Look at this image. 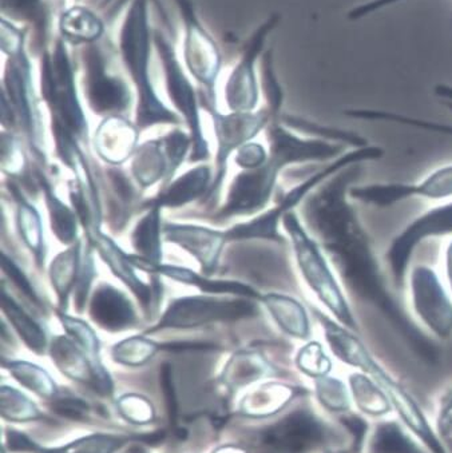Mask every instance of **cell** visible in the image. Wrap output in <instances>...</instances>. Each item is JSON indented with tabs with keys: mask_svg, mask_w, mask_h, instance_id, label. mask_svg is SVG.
<instances>
[{
	"mask_svg": "<svg viewBox=\"0 0 452 453\" xmlns=\"http://www.w3.org/2000/svg\"><path fill=\"white\" fill-rule=\"evenodd\" d=\"M443 235H452V201L425 211L394 238L386 261L396 287H403L412 256L420 243Z\"/></svg>",
	"mask_w": 452,
	"mask_h": 453,
	"instance_id": "4fadbf2b",
	"label": "cell"
},
{
	"mask_svg": "<svg viewBox=\"0 0 452 453\" xmlns=\"http://www.w3.org/2000/svg\"><path fill=\"white\" fill-rule=\"evenodd\" d=\"M131 264L139 271L149 273L150 276L167 277L180 284L197 288L205 295L235 296V297L251 298V300H261V293L257 292L249 285L243 282L230 281V280H212L209 276L197 273L183 266L169 265V264H152L144 260L136 254L129 253Z\"/></svg>",
	"mask_w": 452,
	"mask_h": 453,
	"instance_id": "ffe728a7",
	"label": "cell"
},
{
	"mask_svg": "<svg viewBox=\"0 0 452 453\" xmlns=\"http://www.w3.org/2000/svg\"><path fill=\"white\" fill-rule=\"evenodd\" d=\"M109 174L110 190H112L113 201L112 206L114 209V213H118V226L125 225V219H129V211L131 205L136 203V190L134 186L133 180L126 177L125 173L118 169L110 170L107 172ZM110 206V208H112Z\"/></svg>",
	"mask_w": 452,
	"mask_h": 453,
	"instance_id": "b9f144b4",
	"label": "cell"
},
{
	"mask_svg": "<svg viewBox=\"0 0 452 453\" xmlns=\"http://www.w3.org/2000/svg\"><path fill=\"white\" fill-rule=\"evenodd\" d=\"M82 260V241L78 240L74 245L67 246L65 250L57 254L50 264V284L57 296L58 309L60 311H67L71 295H74L80 279Z\"/></svg>",
	"mask_w": 452,
	"mask_h": 453,
	"instance_id": "4316f807",
	"label": "cell"
},
{
	"mask_svg": "<svg viewBox=\"0 0 452 453\" xmlns=\"http://www.w3.org/2000/svg\"><path fill=\"white\" fill-rule=\"evenodd\" d=\"M254 300L235 296H183L170 301L164 313L144 334H153L169 329H191L214 322L238 321L259 316Z\"/></svg>",
	"mask_w": 452,
	"mask_h": 453,
	"instance_id": "52a82bcc",
	"label": "cell"
},
{
	"mask_svg": "<svg viewBox=\"0 0 452 453\" xmlns=\"http://www.w3.org/2000/svg\"><path fill=\"white\" fill-rule=\"evenodd\" d=\"M215 453H244L241 449H235V448H222V449L215 450Z\"/></svg>",
	"mask_w": 452,
	"mask_h": 453,
	"instance_id": "9f6ffc18",
	"label": "cell"
},
{
	"mask_svg": "<svg viewBox=\"0 0 452 453\" xmlns=\"http://www.w3.org/2000/svg\"><path fill=\"white\" fill-rule=\"evenodd\" d=\"M409 297L417 321L433 336H452V297L433 269L415 265L409 273Z\"/></svg>",
	"mask_w": 452,
	"mask_h": 453,
	"instance_id": "8fae6325",
	"label": "cell"
},
{
	"mask_svg": "<svg viewBox=\"0 0 452 453\" xmlns=\"http://www.w3.org/2000/svg\"><path fill=\"white\" fill-rule=\"evenodd\" d=\"M7 441L14 450L33 453H114L128 441L123 436H113V434H93L83 437L77 441L71 442L66 447L42 448L31 441L27 436L19 432H7Z\"/></svg>",
	"mask_w": 452,
	"mask_h": 453,
	"instance_id": "f546056e",
	"label": "cell"
},
{
	"mask_svg": "<svg viewBox=\"0 0 452 453\" xmlns=\"http://www.w3.org/2000/svg\"><path fill=\"white\" fill-rule=\"evenodd\" d=\"M160 345L146 336H133L117 342L112 348L115 363L128 366H141L152 360L159 352Z\"/></svg>",
	"mask_w": 452,
	"mask_h": 453,
	"instance_id": "60d3db41",
	"label": "cell"
},
{
	"mask_svg": "<svg viewBox=\"0 0 452 453\" xmlns=\"http://www.w3.org/2000/svg\"><path fill=\"white\" fill-rule=\"evenodd\" d=\"M283 169V165L269 156L262 166L238 173L230 183L222 208L217 211L218 221L261 211L272 198L278 173Z\"/></svg>",
	"mask_w": 452,
	"mask_h": 453,
	"instance_id": "5bb4252c",
	"label": "cell"
},
{
	"mask_svg": "<svg viewBox=\"0 0 452 453\" xmlns=\"http://www.w3.org/2000/svg\"><path fill=\"white\" fill-rule=\"evenodd\" d=\"M349 169L309 194L304 205L307 227L322 243L348 292L386 317L420 357L433 361L435 347L388 289L372 242L349 203V183L354 180V170Z\"/></svg>",
	"mask_w": 452,
	"mask_h": 453,
	"instance_id": "6da1fadb",
	"label": "cell"
},
{
	"mask_svg": "<svg viewBox=\"0 0 452 453\" xmlns=\"http://www.w3.org/2000/svg\"><path fill=\"white\" fill-rule=\"evenodd\" d=\"M139 130L125 115L102 119L93 137L97 156L110 166H120L133 158L138 148Z\"/></svg>",
	"mask_w": 452,
	"mask_h": 453,
	"instance_id": "603a6c76",
	"label": "cell"
},
{
	"mask_svg": "<svg viewBox=\"0 0 452 453\" xmlns=\"http://www.w3.org/2000/svg\"><path fill=\"white\" fill-rule=\"evenodd\" d=\"M105 22L94 10L74 4L60 12L58 35L70 47L98 43L105 35Z\"/></svg>",
	"mask_w": 452,
	"mask_h": 453,
	"instance_id": "d4e9b609",
	"label": "cell"
},
{
	"mask_svg": "<svg viewBox=\"0 0 452 453\" xmlns=\"http://www.w3.org/2000/svg\"><path fill=\"white\" fill-rule=\"evenodd\" d=\"M94 249L88 245L83 251L82 268H81L80 279L77 287L74 290V308L77 313H83L88 308L89 298H90L91 287L94 279L97 277L96 261H94Z\"/></svg>",
	"mask_w": 452,
	"mask_h": 453,
	"instance_id": "bcb514c9",
	"label": "cell"
},
{
	"mask_svg": "<svg viewBox=\"0 0 452 453\" xmlns=\"http://www.w3.org/2000/svg\"><path fill=\"white\" fill-rule=\"evenodd\" d=\"M4 366L23 387L35 392L39 396L50 399L57 394L54 380L41 366L20 360H4Z\"/></svg>",
	"mask_w": 452,
	"mask_h": 453,
	"instance_id": "f35d334b",
	"label": "cell"
},
{
	"mask_svg": "<svg viewBox=\"0 0 452 453\" xmlns=\"http://www.w3.org/2000/svg\"><path fill=\"white\" fill-rule=\"evenodd\" d=\"M269 373V363L262 357V355L243 350L233 355L226 364L222 381L230 388H240L257 381Z\"/></svg>",
	"mask_w": 452,
	"mask_h": 453,
	"instance_id": "8d00e7d4",
	"label": "cell"
},
{
	"mask_svg": "<svg viewBox=\"0 0 452 453\" xmlns=\"http://www.w3.org/2000/svg\"><path fill=\"white\" fill-rule=\"evenodd\" d=\"M88 314L93 324L110 334L130 331L138 324L133 301L109 282H101L93 290L89 298Z\"/></svg>",
	"mask_w": 452,
	"mask_h": 453,
	"instance_id": "44dd1931",
	"label": "cell"
},
{
	"mask_svg": "<svg viewBox=\"0 0 452 453\" xmlns=\"http://www.w3.org/2000/svg\"><path fill=\"white\" fill-rule=\"evenodd\" d=\"M36 180H38L39 188L43 193L52 234L62 245H74L80 240L78 229H80L81 224L77 213L58 197L54 186L51 185L49 178L44 177L42 173H38Z\"/></svg>",
	"mask_w": 452,
	"mask_h": 453,
	"instance_id": "1f68e13d",
	"label": "cell"
},
{
	"mask_svg": "<svg viewBox=\"0 0 452 453\" xmlns=\"http://www.w3.org/2000/svg\"><path fill=\"white\" fill-rule=\"evenodd\" d=\"M74 2H75V4H78V2H82V0H74Z\"/></svg>",
	"mask_w": 452,
	"mask_h": 453,
	"instance_id": "6f0895ef",
	"label": "cell"
},
{
	"mask_svg": "<svg viewBox=\"0 0 452 453\" xmlns=\"http://www.w3.org/2000/svg\"><path fill=\"white\" fill-rule=\"evenodd\" d=\"M373 447L376 453H417L415 445L393 426H382L378 431Z\"/></svg>",
	"mask_w": 452,
	"mask_h": 453,
	"instance_id": "681fc988",
	"label": "cell"
},
{
	"mask_svg": "<svg viewBox=\"0 0 452 453\" xmlns=\"http://www.w3.org/2000/svg\"><path fill=\"white\" fill-rule=\"evenodd\" d=\"M2 272L4 276L10 280V281L17 287L19 293H22L23 297L35 306L36 311H41V314L46 313L44 309V303H42L41 297H39L38 292L34 288L33 282L28 280L26 276L25 272L17 265V263L12 261L7 254L2 253Z\"/></svg>",
	"mask_w": 452,
	"mask_h": 453,
	"instance_id": "c3c4849f",
	"label": "cell"
},
{
	"mask_svg": "<svg viewBox=\"0 0 452 453\" xmlns=\"http://www.w3.org/2000/svg\"><path fill=\"white\" fill-rule=\"evenodd\" d=\"M438 428L441 436L452 440V392L447 395L438 416Z\"/></svg>",
	"mask_w": 452,
	"mask_h": 453,
	"instance_id": "f5cc1de1",
	"label": "cell"
},
{
	"mask_svg": "<svg viewBox=\"0 0 452 453\" xmlns=\"http://www.w3.org/2000/svg\"><path fill=\"white\" fill-rule=\"evenodd\" d=\"M385 156V150L378 146H364V148H356L354 150L347 151L343 156L336 158L331 164L325 165L320 172L304 180V182L292 188L291 191L284 196L283 200L269 211H264L260 216L236 225L230 229L225 230L228 242H238V241L248 240H265L273 241V242H284V237L278 232L284 216L289 211H294L296 206L306 201L309 194L314 193L317 188L327 182L330 178L348 167L355 165L362 164L365 161L379 159Z\"/></svg>",
	"mask_w": 452,
	"mask_h": 453,
	"instance_id": "5b68a950",
	"label": "cell"
},
{
	"mask_svg": "<svg viewBox=\"0 0 452 453\" xmlns=\"http://www.w3.org/2000/svg\"><path fill=\"white\" fill-rule=\"evenodd\" d=\"M41 96L49 109L51 132L66 133L86 145L89 123L78 91L77 65L59 35L41 54Z\"/></svg>",
	"mask_w": 452,
	"mask_h": 453,
	"instance_id": "277c9868",
	"label": "cell"
},
{
	"mask_svg": "<svg viewBox=\"0 0 452 453\" xmlns=\"http://www.w3.org/2000/svg\"><path fill=\"white\" fill-rule=\"evenodd\" d=\"M7 188L12 191L17 205V229L23 243L27 246L39 269L46 263V242H44L43 222L38 209L23 196L17 183L9 182Z\"/></svg>",
	"mask_w": 452,
	"mask_h": 453,
	"instance_id": "83f0119b",
	"label": "cell"
},
{
	"mask_svg": "<svg viewBox=\"0 0 452 453\" xmlns=\"http://www.w3.org/2000/svg\"><path fill=\"white\" fill-rule=\"evenodd\" d=\"M161 208L149 206L146 214L141 217L133 233H131V248L136 256L152 264H161L164 258L162 241H164V222H162Z\"/></svg>",
	"mask_w": 452,
	"mask_h": 453,
	"instance_id": "d6a6232c",
	"label": "cell"
},
{
	"mask_svg": "<svg viewBox=\"0 0 452 453\" xmlns=\"http://www.w3.org/2000/svg\"><path fill=\"white\" fill-rule=\"evenodd\" d=\"M269 156L277 159L284 167L307 162L335 161L343 156L344 145L322 138H301L277 123L268 128Z\"/></svg>",
	"mask_w": 452,
	"mask_h": 453,
	"instance_id": "d6986e66",
	"label": "cell"
},
{
	"mask_svg": "<svg viewBox=\"0 0 452 453\" xmlns=\"http://www.w3.org/2000/svg\"><path fill=\"white\" fill-rule=\"evenodd\" d=\"M129 2H130V0H115L114 4L106 10V14L109 15V17H115L126 4H129Z\"/></svg>",
	"mask_w": 452,
	"mask_h": 453,
	"instance_id": "11a10c76",
	"label": "cell"
},
{
	"mask_svg": "<svg viewBox=\"0 0 452 453\" xmlns=\"http://www.w3.org/2000/svg\"><path fill=\"white\" fill-rule=\"evenodd\" d=\"M293 396V388L278 382H268L245 397L243 410L249 416L273 415L285 407Z\"/></svg>",
	"mask_w": 452,
	"mask_h": 453,
	"instance_id": "74e56055",
	"label": "cell"
},
{
	"mask_svg": "<svg viewBox=\"0 0 452 453\" xmlns=\"http://www.w3.org/2000/svg\"><path fill=\"white\" fill-rule=\"evenodd\" d=\"M27 169L22 143L10 132L2 133V172L12 178L22 177Z\"/></svg>",
	"mask_w": 452,
	"mask_h": 453,
	"instance_id": "7dc6e473",
	"label": "cell"
},
{
	"mask_svg": "<svg viewBox=\"0 0 452 453\" xmlns=\"http://www.w3.org/2000/svg\"><path fill=\"white\" fill-rule=\"evenodd\" d=\"M153 41L157 54L161 59L164 70L165 88L173 107L185 120L191 138V162L207 161L210 158L209 145L202 132L201 115H199V96L193 83L186 75L185 69L178 59L175 44L161 28H153Z\"/></svg>",
	"mask_w": 452,
	"mask_h": 453,
	"instance_id": "ba28073f",
	"label": "cell"
},
{
	"mask_svg": "<svg viewBox=\"0 0 452 453\" xmlns=\"http://www.w3.org/2000/svg\"><path fill=\"white\" fill-rule=\"evenodd\" d=\"M83 90L94 114L106 118L125 115L133 104L130 86L113 72L110 55L101 42L81 47Z\"/></svg>",
	"mask_w": 452,
	"mask_h": 453,
	"instance_id": "9c48e42d",
	"label": "cell"
},
{
	"mask_svg": "<svg viewBox=\"0 0 452 453\" xmlns=\"http://www.w3.org/2000/svg\"><path fill=\"white\" fill-rule=\"evenodd\" d=\"M268 158H269V153H267L264 146L260 143L248 142L240 150H238L235 161L241 169L252 170L262 166Z\"/></svg>",
	"mask_w": 452,
	"mask_h": 453,
	"instance_id": "816d5d0a",
	"label": "cell"
},
{
	"mask_svg": "<svg viewBox=\"0 0 452 453\" xmlns=\"http://www.w3.org/2000/svg\"><path fill=\"white\" fill-rule=\"evenodd\" d=\"M164 240L191 254L199 264L202 274L212 277L228 242L225 230L199 225L164 222Z\"/></svg>",
	"mask_w": 452,
	"mask_h": 453,
	"instance_id": "ac0fdd59",
	"label": "cell"
},
{
	"mask_svg": "<svg viewBox=\"0 0 452 453\" xmlns=\"http://www.w3.org/2000/svg\"><path fill=\"white\" fill-rule=\"evenodd\" d=\"M2 311L28 349L36 355L49 352L50 342L43 326L2 287Z\"/></svg>",
	"mask_w": 452,
	"mask_h": 453,
	"instance_id": "836d02e7",
	"label": "cell"
},
{
	"mask_svg": "<svg viewBox=\"0 0 452 453\" xmlns=\"http://www.w3.org/2000/svg\"><path fill=\"white\" fill-rule=\"evenodd\" d=\"M270 30V20L249 39L241 52L240 60L230 73L225 85V102L232 112L253 111L259 104V85H257L256 62L261 54L265 36Z\"/></svg>",
	"mask_w": 452,
	"mask_h": 453,
	"instance_id": "2e32d148",
	"label": "cell"
},
{
	"mask_svg": "<svg viewBox=\"0 0 452 453\" xmlns=\"http://www.w3.org/2000/svg\"><path fill=\"white\" fill-rule=\"evenodd\" d=\"M183 31V62L189 74L204 88L207 111L215 110V85L222 66L220 49L197 17L191 0H175Z\"/></svg>",
	"mask_w": 452,
	"mask_h": 453,
	"instance_id": "30bf717a",
	"label": "cell"
},
{
	"mask_svg": "<svg viewBox=\"0 0 452 453\" xmlns=\"http://www.w3.org/2000/svg\"><path fill=\"white\" fill-rule=\"evenodd\" d=\"M316 395L320 404L330 412H346L352 404L348 385L335 377L325 376L317 379Z\"/></svg>",
	"mask_w": 452,
	"mask_h": 453,
	"instance_id": "ee69618b",
	"label": "cell"
},
{
	"mask_svg": "<svg viewBox=\"0 0 452 453\" xmlns=\"http://www.w3.org/2000/svg\"><path fill=\"white\" fill-rule=\"evenodd\" d=\"M260 303L286 336L300 342H309L312 336L311 319L303 303L280 293L262 295Z\"/></svg>",
	"mask_w": 452,
	"mask_h": 453,
	"instance_id": "484cf974",
	"label": "cell"
},
{
	"mask_svg": "<svg viewBox=\"0 0 452 453\" xmlns=\"http://www.w3.org/2000/svg\"><path fill=\"white\" fill-rule=\"evenodd\" d=\"M2 12L7 19L30 25L34 30L33 44L39 54L49 46L50 15L46 0H2Z\"/></svg>",
	"mask_w": 452,
	"mask_h": 453,
	"instance_id": "e575fe53",
	"label": "cell"
},
{
	"mask_svg": "<svg viewBox=\"0 0 452 453\" xmlns=\"http://www.w3.org/2000/svg\"><path fill=\"white\" fill-rule=\"evenodd\" d=\"M294 361L300 371L315 380L330 376L332 371V358L319 342H308L300 348Z\"/></svg>",
	"mask_w": 452,
	"mask_h": 453,
	"instance_id": "7bdbcfd3",
	"label": "cell"
},
{
	"mask_svg": "<svg viewBox=\"0 0 452 453\" xmlns=\"http://www.w3.org/2000/svg\"><path fill=\"white\" fill-rule=\"evenodd\" d=\"M2 83V125L18 127L39 158H44V126L34 86L33 63L27 49L7 52Z\"/></svg>",
	"mask_w": 452,
	"mask_h": 453,
	"instance_id": "8992f818",
	"label": "cell"
},
{
	"mask_svg": "<svg viewBox=\"0 0 452 453\" xmlns=\"http://www.w3.org/2000/svg\"><path fill=\"white\" fill-rule=\"evenodd\" d=\"M214 173L207 165H199L173 180L169 185L161 188L156 198L147 201L144 208L157 206L164 209H178L207 197L212 188Z\"/></svg>",
	"mask_w": 452,
	"mask_h": 453,
	"instance_id": "cb8c5ba5",
	"label": "cell"
},
{
	"mask_svg": "<svg viewBox=\"0 0 452 453\" xmlns=\"http://www.w3.org/2000/svg\"><path fill=\"white\" fill-rule=\"evenodd\" d=\"M349 198L375 206L390 208L409 198L444 201L452 198V165L431 173L419 183H370L349 188Z\"/></svg>",
	"mask_w": 452,
	"mask_h": 453,
	"instance_id": "9a60e30c",
	"label": "cell"
},
{
	"mask_svg": "<svg viewBox=\"0 0 452 453\" xmlns=\"http://www.w3.org/2000/svg\"><path fill=\"white\" fill-rule=\"evenodd\" d=\"M55 314L62 324V328L65 329L66 336L70 337L78 347L82 348L94 363L104 365L99 358L101 342L88 322L78 319V317L70 316L67 311H60V309H57Z\"/></svg>",
	"mask_w": 452,
	"mask_h": 453,
	"instance_id": "ab89813d",
	"label": "cell"
},
{
	"mask_svg": "<svg viewBox=\"0 0 452 453\" xmlns=\"http://www.w3.org/2000/svg\"><path fill=\"white\" fill-rule=\"evenodd\" d=\"M444 273H446L447 289L452 297V237L444 250Z\"/></svg>",
	"mask_w": 452,
	"mask_h": 453,
	"instance_id": "db71d44e",
	"label": "cell"
},
{
	"mask_svg": "<svg viewBox=\"0 0 452 453\" xmlns=\"http://www.w3.org/2000/svg\"><path fill=\"white\" fill-rule=\"evenodd\" d=\"M214 125L217 138V156H215V172L212 188L207 198H215L220 194L225 180L228 161L233 151L240 150L244 145L251 142L259 135L262 128L267 127L272 112L269 110L259 111L232 112L221 114L217 110L209 111Z\"/></svg>",
	"mask_w": 452,
	"mask_h": 453,
	"instance_id": "7c38bea8",
	"label": "cell"
},
{
	"mask_svg": "<svg viewBox=\"0 0 452 453\" xmlns=\"http://www.w3.org/2000/svg\"><path fill=\"white\" fill-rule=\"evenodd\" d=\"M88 245H90L101 256L113 274L133 293L144 313L157 311L160 305V292L153 284H146L139 279L136 266L131 264L129 253L120 248L113 238L105 234L101 229L93 230L86 234Z\"/></svg>",
	"mask_w": 452,
	"mask_h": 453,
	"instance_id": "e0dca14e",
	"label": "cell"
},
{
	"mask_svg": "<svg viewBox=\"0 0 452 453\" xmlns=\"http://www.w3.org/2000/svg\"><path fill=\"white\" fill-rule=\"evenodd\" d=\"M352 404L370 418H382L393 412L394 408L386 392L372 377L362 372H354L348 377Z\"/></svg>",
	"mask_w": 452,
	"mask_h": 453,
	"instance_id": "d590c367",
	"label": "cell"
},
{
	"mask_svg": "<svg viewBox=\"0 0 452 453\" xmlns=\"http://www.w3.org/2000/svg\"><path fill=\"white\" fill-rule=\"evenodd\" d=\"M131 177L141 190H146L159 182H162V186L167 183L169 162L162 138L146 141L136 148L131 158Z\"/></svg>",
	"mask_w": 452,
	"mask_h": 453,
	"instance_id": "f1b7e54d",
	"label": "cell"
},
{
	"mask_svg": "<svg viewBox=\"0 0 452 453\" xmlns=\"http://www.w3.org/2000/svg\"><path fill=\"white\" fill-rule=\"evenodd\" d=\"M319 436H322L319 424L304 413H297L270 428L265 434V440L277 449L297 452L306 449L312 442L319 440Z\"/></svg>",
	"mask_w": 452,
	"mask_h": 453,
	"instance_id": "4dcf8cb0",
	"label": "cell"
},
{
	"mask_svg": "<svg viewBox=\"0 0 452 453\" xmlns=\"http://www.w3.org/2000/svg\"><path fill=\"white\" fill-rule=\"evenodd\" d=\"M289 235L300 276L309 292L324 311L349 331L359 334L360 328L351 303L344 293L343 284L331 264L322 243L292 211L281 222Z\"/></svg>",
	"mask_w": 452,
	"mask_h": 453,
	"instance_id": "3957f363",
	"label": "cell"
},
{
	"mask_svg": "<svg viewBox=\"0 0 452 453\" xmlns=\"http://www.w3.org/2000/svg\"><path fill=\"white\" fill-rule=\"evenodd\" d=\"M2 413L12 421H28L39 418L33 402L14 388H2Z\"/></svg>",
	"mask_w": 452,
	"mask_h": 453,
	"instance_id": "f6af8a7d",
	"label": "cell"
},
{
	"mask_svg": "<svg viewBox=\"0 0 452 453\" xmlns=\"http://www.w3.org/2000/svg\"><path fill=\"white\" fill-rule=\"evenodd\" d=\"M50 356L66 376L83 384L93 385L104 395L113 389V381L104 365L94 363L90 356L70 337L55 336L50 342Z\"/></svg>",
	"mask_w": 452,
	"mask_h": 453,
	"instance_id": "7402d4cb",
	"label": "cell"
},
{
	"mask_svg": "<svg viewBox=\"0 0 452 453\" xmlns=\"http://www.w3.org/2000/svg\"><path fill=\"white\" fill-rule=\"evenodd\" d=\"M120 410L131 423H147L153 418V408L144 397L128 395L120 402Z\"/></svg>",
	"mask_w": 452,
	"mask_h": 453,
	"instance_id": "f907efd6",
	"label": "cell"
},
{
	"mask_svg": "<svg viewBox=\"0 0 452 453\" xmlns=\"http://www.w3.org/2000/svg\"><path fill=\"white\" fill-rule=\"evenodd\" d=\"M149 0H130L118 35V51L136 94V125L139 130L159 125H181L154 88L150 62L153 52Z\"/></svg>",
	"mask_w": 452,
	"mask_h": 453,
	"instance_id": "7a4b0ae2",
	"label": "cell"
}]
</instances>
